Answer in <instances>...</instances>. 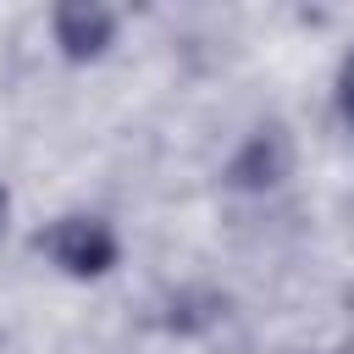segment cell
I'll use <instances>...</instances> for the list:
<instances>
[{"label": "cell", "instance_id": "6da1fadb", "mask_svg": "<svg viewBox=\"0 0 354 354\" xmlns=\"http://www.w3.org/2000/svg\"><path fill=\"white\" fill-rule=\"evenodd\" d=\"M39 243H44V254H50L55 266H66V271H77V277L105 271V266H111V254H116L111 232H105L100 221H88V216H66V221H55Z\"/></svg>", "mask_w": 354, "mask_h": 354}, {"label": "cell", "instance_id": "7a4b0ae2", "mask_svg": "<svg viewBox=\"0 0 354 354\" xmlns=\"http://www.w3.org/2000/svg\"><path fill=\"white\" fill-rule=\"evenodd\" d=\"M55 33H61V44H66L72 55H88V50H100V44L111 39V11L72 0V6L55 11Z\"/></svg>", "mask_w": 354, "mask_h": 354}, {"label": "cell", "instance_id": "3957f363", "mask_svg": "<svg viewBox=\"0 0 354 354\" xmlns=\"http://www.w3.org/2000/svg\"><path fill=\"white\" fill-rule=\"evenodd\" d=\"M343 111L354 116V61H348V72H343Z\"/></svg>", "mask_w": 354, "mask_h": 354}, {"label": "cell", "instance_id": "277c9868", "mask_svg": "<svg viewBox=\"0 0 354 354\" xmlns=\"http://www.w3.org/2000/svg\"><path fill=\"white\" fill-rule=\"evenodd\" d=\"M0 216H6V199H0Z\"/></svg>", "mask_w": 354, "mask_h": 354}]
</instances>
